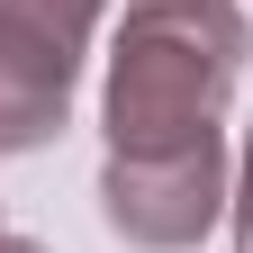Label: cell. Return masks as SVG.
<instances>
[{"instance_id":"obj_2","label":"cell","mask_w":253,"mask_h":253,"mask_svg":"<svg viewBox=\"0 0 253 253\" xmlns=\"http://www.w3.org/2000/svg\"><path fill=\"white\" fill-rule=\"evenodd\" d=\"M217 208V154L190 163H109V217L136 244H190Z\"/></svg>"},{"instance_id":"obj_4","label":"cell","mask_w":253,"mask_h":253,"mask_svg":"<svg viewBox=\"0 0 253 253\" xmlns=\"http://www.w3.org/2000/svg\"><path fill=\"white\" fill-rule=\"evenodd\" d=\"M9 18H37L45 37H63V45H82V27H90V9L100 0H0Z\"/></svg>"},{"instance_id":"obj_5","label":"cell","mask_w":253,"mask_h":253,"mask_svg":"<svg viewBox=\"0 0 253 253\" xmlns=\"http://www.w3.org/2000/svg\"><path fill=\"white\" fill-rule=\"evenodd\" d=\"M244 253H253V172H244Z\"/></svg>"},{"instance_id":"obj_1","label":"cell","mask_w":253,"mask_h":253,"mask_svg":"<svg viewBox=\"0 0 253 253\" xmlns=\"http://www.w3.org/2000/svg\"><path fill=\"white\" fill-rule=\"evenodd\" d=\"M235 63H244V27L217 0H145V9H126L118 73H109L118 163L217 154V100H226Z\"/></svg>"},{"instance_id":"obj_3","label":"cell","mask_w":253,"mask_h":253,"mask_svg":"<svg viewBox=\"0 0 253 253\" xmlns=\"http://www.w3.org/2000/svg\"><path fill=\"white\" fill-rule=\"evenodd\" d=\"M63 90H73V45L45 37L37 18L0 9V145H37L63 126Z\"/></svg>"}]
</instances>
